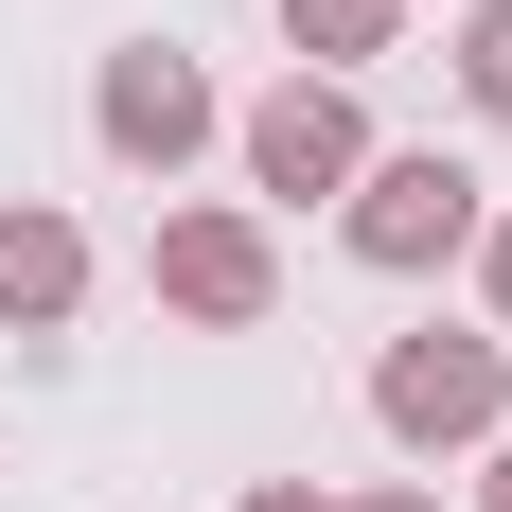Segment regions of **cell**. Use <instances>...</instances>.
<instances>
[{"label":"cell","instance_id":"cell-2","mask_svg":"<svg viewBox=\"0 0 512 512\" xmlns=\"http://www.w3.org/2000/svg\"><path fill=\"white\" fill-rule=\"evenodd\" d=\"M477 159H442V142H407V159H354V265H389V283H424V265H460L477 248Z\"/></svg>","mask_w":512,"mask_h":512},{"label":"cell","instance_id":"cell-3","mask_svg":"<svg viewBox=\"0 0 512 512\" xmlns=\"http://www.w3.org/2000/svg\"><path fill=\"white\" fill-rule=\"evenodd\" d=\"M89 124H106V159H124V177H177V159H195L212 124H230V106H212V71H195L177 36H142V53H106Z\"/></svg>","mask_w":512,"mask_h":512},{"label":"cell","instance_id":"cell-4","mask_svg":"<svg viewBox=\"0 0 512 512\" xmlns=\"http://www.w3.org/2000/svg\"><path fill=\"white\" fill-rule=\"evenodd\" d=\"M159 301L195 318V336H248L283 301V248H265V212H159Z\"/></svg>","mask_w":512,"mask_h":512},{"label":"cell","instance_id":"cell-10","mask_svg":"<svg viewBox=\"0 0 512 512\" xmlns=\"http://www.w3.org/2000/svg\"><path fill=\"white\" fill-rule=\"evenodd\" d=\"M248 512H336V495H318V477H248Z\"/></svg>","mask_w":512,"mask_h":512},{"label":"cell","instance_id":"cell-6","mask_svg":"<svg viewBox=\"0 0 512 512\" xmlns=\"http://www.w3.org/2000/svg\"><path fill=\"white\" fill-rule=\"evenodd\" d=\"M71 301H89V230H71L53 195H18L0 212V336H53Z\"/></svg>","mask_w":512,"mask_h":512},{"label":"cell","instance_id":"cell-5","mask_svg":"<svg viewBox=\"0 0 512 512\" xmlns=\"http://www.w3.org/2000/svg\"><path fill=\"white\" fill-rule=\"evenodd\" d=\"M230 142H248V177H265V195H354L371 124H354V89H336V71H283V89H265Z\"/></svg>","mask_w":512,"mask_h":512},{"label":"cell","instance_id":"cell-12","mask_svg":"<svg viewBox=\"0 0 512 512\" xmlns=\"http://www.w3.org/2000/svg\"><path fill=\"white\" fill-rule=\"evenodd\" d=\"M477 512H512V424H495V495H477Z\"/></svg>","mask_w":512,"mask_h":512},{"label":"cell","instance_id":"cell-8","mask_svg":"<svg viewBox=\"0 0 512 512\" xmlns=\"http://www.w3.org/2000/svg\"><path fill=\"white\" fill-rule=\"evenodd\" d=\"M460 89H477V124H512V0L460 18Z\"/></svg>","mask_w":512,"mask_h":512},{"label":"cell","instance_id":"cell-9","mask_svg":"<svg viewBox=\"0 0 512 512\" xmlns=\"http://www.w3.org/2000/svg\"><path fill=\"white\" fill-rule=\"evenodd\" d=\"M477 283H495V318H512V212H477Z\"/></svg>","mask_w":512,"mask_h":512},{"label":"cell","instance_id":"cell-7","mask_svg":"<svg viewBox=\"0 0 512 512\" xmlns=\"http://www.w3.org/2000/svg\"><path fill=\"white\" fill-rule=\"evenodd\" d=\"M283 36H301L318 71H371V53L407 36V0H283Z\"/></svg>","mask_w":512,"mask_h":512},{"label":"cell","instance_id":"cell-11","mask_svg":"<svg viewBox=\"0 0 512 512\" xmlns=\"http://www.w3.org/2000/svg\"><path fill=\"white\" fill-rule=\"evenodd\" d=\"M354 512H442V495H407V477H389V495H354Z\"/></svg>","mask_w":512,"mask_h":512},{"label":"cell","instance_id":"cell-1","mask_svg":"<svg viewBox=\"0 0 512 512\" xmlns=\"http://www.w3.org/2000/svg\"><path fill=\"white\" fill-rule=\"evenodd\" d=\"M371 424L407 442V460H460V442H495L512 424V336H389V371H371Z\"/></svg>","mask_w":512,"mask_h":512}]
</instances>
